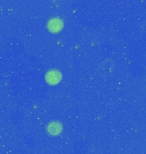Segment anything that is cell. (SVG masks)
<instances>
[{
  "label": "cell",
  "instance_id": "3957f363",
  "mask_svg": "<svg viewBox=\"0 0 146 154\" xmlns=\"http://www.w3.org/2000/svg\"><path fill=\"white\" fill-rule=\"evenodd\" d=\"M62 130V126L58 122H52L47 126V131L50 133V134L52 135L59 134Z\"/></svg>",
  "mask_w": 146,
  "mask_h": 154
},
{
  "label": "cell",
  "instance_id": "7a4b0ae2",
  "mask_svg": "<svg viewBox=\"0 0 146 154\" xmlns=\"http://www.w3.org/2000/svg\"><path fill=\"white\" fill-rule=\"evenodd\" d=\"M47 28L50 30V32H59L60 29L62 28V22L57 18L51 19L47 24Z\"/></svg>",
  "mask_w": 146,
  "mask_h": 154
},
{
  "label": "cell",
  "instance_id": "6da1fadb",
  "mask_svg": "<svg viewBox=\"0 0 146 154\" xmlns=\"http://www.w3.org/2000/svg\"><path fill=\"white\" fill-rule=\"evenodd\" d=\"M45 78H46L47 82L51 85H54V84L59 82V81L62 78V75H61L60 72L57 70H50L46 74Z\"/></svg>",
  "mask_w": 146,
  "mask_h": 154
}]
</instances>
